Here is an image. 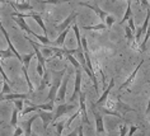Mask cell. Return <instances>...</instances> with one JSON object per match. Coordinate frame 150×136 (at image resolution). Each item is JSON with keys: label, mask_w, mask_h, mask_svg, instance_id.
Masks as SVG:
<instances>
[{"label": "cell", "mask_w": 150, "mask_h": 136, "mask_svg": "<svg viewBox=\"0 0 150 136\" xmlns=\"http://www.w3.org/2000/svg\"><path fill=\"white\" fill-rule=\"evenodd\" d=\"M107 1H117V0H107ZM126 1H130V3H140V0H126Z\"/></svg>", "instance_id": "obj_50"}, {"label": "cell", "mask_w": 150, "mask_h": 136, "mask_svg": "<svg viewBox=\"0 0 150 136\" xmlns=\"http://www.w3.org/2000/svg\"><path fill=\"white\" fill-rule=\"evenodd\" d=\"M78 131H79V136H84V134H83V123L79 125V127H78Z\"/></svg>", "instance_id": "obj_49"}, {"label": "cell", "mask_w": 150, "mask_h": 136, "mask_svg": "<svg viewBox=\"0 0 150 136\" xmlns=\"http://www.w3.org/2000/svg\"><path fill=\"white\" fill-rule=\"evenodd\" d=\"M81 69H83V67L76 69V71H75V85H74V92L69 99L70 102L76 101V98L79 97V94L81 93V90H80V88H81Z\"/></svg>", "instance_id": "obj_2"}, {"label": "cell", "mask_w": 150, "mask_h": 136, "mask_svg": "<svg viewBox=\"0 0 150 136\" xmlns=\"http://www.w3.org/2000/svg\"><path fill=\"white\" fill-rule=\"evenodd\" d=\"M67 67H64L61 71H59V73H55L56 78L54 83H52L51 88H50V92L47 94V99L48 102H55L56 98H57V89H60V85H61L62 83V79H64V75H65V71H66Z\"/></svg>", "instance_id": "obj_1"}, {"label": "cell", "mask_w": 150, "mask_h": 136, "mask_svg": "<svg viewBox=\"0 0 150 136\" xmlns=\"http://www.w3.org/2000/svg\"><path fill=\"white\" fill-rule=\"evenodd\" d=\"M28 94H19V93H8L1 94L0 93V102L1 101H16V99H25Z\"/></svg>", "instance_id": "obj_13"}, {"label": "cell", "mask_w": 150, "mask_h": 136, "mask_svg": "<svg viewBox=\"0 0 150 136\" xmlns=\"http://www.w3.org/2000/svg\"><path fill=\"white\" fill-rule=\"evenodd\" d=\"M27 67H24V66H22V71H23V74H24V78H25V80H27V84H28V88H29V94H33V92H35V88H33V84H32V81H31V79H29L28 76V73H27Z\"/></svg>", "instance_id": "obj_24"}, {"label": "cell", "mask_w": 150, "mask_h": 136, "mask_svg": "<svg viewBox=\"0 0 150 136\" xmlns=\"http://www.w3.org/2000/svg\"><path fill=\"white\" fill-rule=\"evenodd\" d=\"M127 25L131 28V31H132L134 33L136 32V27H135V22H134L132 18H130V19H129V24H127Z\"/></svg>", "instance_id": "obj_44"}, {"label": "cell", "mask_w": 150, "mask_h": 136, "mask_svg": "<svg viewBox=\"0 0 150 136\" xmlns=\"http://www.w3.org/2000/svg\"><path fill=\"white\" fill-rule=\"evenodd\" d=\"M0 3H8V0H0Z\"/></svg>", "instance_id": "obj_52"}, {"label": "cell", "mask_w": 150, "mask_h": 136, "mask_svg": "<svg viewBox=\"0 0 150 136\" xmlns=\"http://www.w3.org/2000/svg\"><path fill=\"white\" fill-rule=\"evenodd\" d=\"M8 4H10L13 8H16L18 10H32L33 9V6L31 4H28V3L21 4V3H13V1H10V0H8Z\"/></svg>", "instance_id": "obj_18"}, {"label": "cell", "mask_w": 150, "mask_h": 136, "mask_svg": "<svg viewBox=\"0 0 150 136\" xmlns=\"http://www.w3.org/2000/svg\"><path fill=\"white\" fill-rule=\"evenodd\" d=\"M13 56H16V55H14V52L12 50H9V48H6L4 51L0 50V57L1 59H10V57H13Z\"/></svg>", "instance_id": "obj_33"}, {"label": "cell", "mask_w": 150, "mask_h": 136, "mask_svg": "<svg viewBox=\"0 0 150 136\" xmlns=\"http://www.w3.org/2000/svg\"><path fill=\"white\" fill-rule=\"evenodd\" d=\"M0 74H1V76L4 78V81H6V83H10V79L8 78V75L5 74V71H4V69H3L1 64H0Z\"/></svg>", "instance_id": "obj_42"}, {"label": "cell", "mask_w": 150, "mask_h": 136, "mask_svg": "<svg viewBox=\"0 0 150 136\" xmlns=\"http://www.w3.org/2000/svg\"><path fill=\"white\" fill-rule=\"evenodd\" d=\"M13 19L17 22V24L19 25V28H21V29H23L24 32H27L28 35H31V36H32L33 33H35V32H33L31 28L28 27L27 22H25V18H21V17H13Z\"/></svg>", "instance_id": "obj_16"}, {"label": "cell", "mask_w": 150, "mask_h": 136, "mask_svg": "<svg viewBox=\"0 0 150 136\" xmlns=\"http://www.w3.org/2000/svg\"><path fill=\"white\" fill-rule=\"evenodd\" d=\"M71 28H73V31L75 33V37H76V42H78V48H80V50H83V46H81V36H80V31H79V27H78V23H73L71 25Z\"/></svg>", "instance_id": "obj_20"}, {"label": "cell", "mask_w": 150, "mask_h": 136, "mask_svg": "<svg viewBox=\"0 0 150 136\" xmlns=\"http://www.w3.org/2000/svg\"><path fill=\"white\" fill-rule=\"evenodd\" d=\"M32 136H38V135H36V134H32Z\"/></svg>", "instance_id": "obj_54"}, {"label": "cell", "mask_w": 150, "mask_h": 136, "mask_svg": "<svg viewBox=\"0 0 150 136\" xmlns=\"http://www.w3.org/2000/svg\"><path fill=\"white\" fill-rule=\"evenodd\" d=\"M149 38H150V28L148 29V31H146V33H145V38H144V41H142L141 45H140V51H141V52H144V51H145L146 43H148Z\"/></svg>", "instance_id": "obj_34"}, {"label": "cell", "mask_w": 150, "mask_h": 136, "mask_svg": "<svg viewBox=\"0 0 150 136\" xmlns=\"http://www.w3.org/2000/svg\"><path fill=\"white\" fill-rule=\"evenodd\" d=\"M32 36H33V37H36V38L38 40V41H40V42L42 43V45H45V46H48V45H51V41L47 38V36H40V35H37L36 32L33 33Z\"/></svg>", "instance_id": "obj_28"}, {"label": "cell", "mask_w": 150, "mask_h": 136, "mask_svg": "<svg viewBox=\"0 0 150 136\" xmlns=\"http://www.w3.org/2000/svg\"><path fill=\"white\" fill-rule=\"evenodd\" d=\"M137 130H139L137 126H135V125H131V126H130V131H129V136H132Z\"/></svg>", "instance_id": "obj_45"}, {"label": "cell", "mask_w": 150, "mask_h": 136, "mask_svg": "<svg viewBox=\"0 0 150 136\" xmlns=\"http://www.w3.org/2000/svg\"><path fill=\"white\" fill-rule=\"evenodd\" d=\"M67 83H69V74H67V75H64L62 83H61V85H60V89H59V93H57V98H56V99H57V102H64V101H65Z\"/></svg>", "instance_id": "obj_10"}, {"label": "cell", "mask_w": 150, "mask_h": 136, "mask_svg": "<svg viewBox=\"0 0 150 136\" xmlns=\"http://www.w3.org/2000/svg\"><path fill=\"white\" fill-rule=\"evenodd\" d=\"M38 116H40V118L42 120L43 130L47 131V126L52 122V121H54L55 113H52V112H50V111H38Z\"/></svg>", "instance_id": "obj_8"}, {"label": "cell", "mask_w": 150, "mask_h": 136, "mask_svg": "<svg viewBox=\"0 0 150 136\" xmlns=\"http://www.w3.org/2000/svg\"><path fill=\"white\" fill-rule=\"evenodd\" d=\"M80 113H81V112H80V109H78V112H75L74 115L71 116L69 120H67V122L65 123V128H69V127H70V125H71V122H73V121H74L75 118H76V117H79V115H80Z\"/></svg>", "instance_id": "obj_36"}, {"label": "cell", "mask_w": 150, "mask_h": 136, "mask_svg": "<svg viewBox=\"0 0 150 136\" xmlns=\"http://www.w3.org/2000/svg\"><path fill=\"white\" fill-rule=\"evenodd\" d=\"M115 22H116V18L113 16H107V18H106V25H107V28L110 29L112 25H113Z\"/></svg>", "instance_id": "obj_38"}, {"label": "cell", "mask_w": 150, "mask_h": 136, "mask_svg": "<svg viewBox=\"0 0 150 136\" xmlns=\"http://www.w3.org/2000/svg\"><path fill=\"white\" fill-rule=\"evenodd\" d=\"M13 102H14V104H16V108H18L21 112L23 111V104H24V101L23 99H16V101H13Z\"/></svg>", "instance_id": "obj_39"}, {"label": "cell", "mask_w": 150, "mask_h": 136, "mask_svg": "<svg viewBox=\"0 0 150 136\" xmlns=\"http://www.w3.org/2000/svg\"><path fill=\"white\" fill-rule=\"evenodd\" d=\"M146 115H150V99H149V103H148V107H146Z\"/></svg>", "instance_id": "obj_51"}, {"label": "cell", "mask_w": 150, "mask_h": 136, "mask_svg": "<svg viewBox=\"0 0 150 136\" xmlns=\"http://www.w3.org/2000/svg\"><path fill=\"white\" fill-rule=\"evenodd\" d=\"M33 106H36L38 109H45V111L52 112V111H54L55 102H47V103H45V104H33Z\"/></svg>", "instance_id": "obj_25"}, {"label": "cell", "mask_w": 150, "mask_h": 136, "mask_svg": "<svg viewBox=\"0 0 150 136\" xmlns=\"http://www.w3.org/2000/svg\"><path fill=\"white\" fill-rule=\"evenodd\" d=\"M116 111H117L118 113H121L122 117H123V115H126L127 112H134V113H136V115H137L136 109H134L132 107H130L129 104L123 103V102H121L120 99H118V102H117V107H116Z\"/></svg>", "instance_id": "obj_14"}, {"label": "cell", "mask_w": 150, "mask_h": 136, "mask_svg": "<svg viewBox=\"0 0 150 136\" xmlns=\"http://www.w3.org/2000/svg\"><path fill=\"white\" fill-rule=\"evenodd\" d=\"M142 64H144V60H141V61L139 62V65H137L136 67H135L134 71L131 73V75H130L129 78H127V80H126L125 83H123V84H122L121 86H120V90H123L125 88H127V86H130V85H131V83L134 81V79H135V76H136V74L139 73V69H140V67L142 66Z\"/></svg>", "instance_id": "obj_12"}, {"label": "cell", "mask_w": 150, "mask_h": 136, "mask_svg": "<svg viewBox=\"0 0 150 136\" xmlns=\"http://www.w3.org/2000/svg\"><path fill=\"white\" fill-rule=\"evenodd\" d=\"M79 106H80V112L83 115V122H88V113H87V107H85V93L81 92L79 94Z\"/></svg>", "instance_id": "obj_15"}, {"label": "cell", "mask_w": 150, "mask_h": 136, "mask_svg": "<svg viewBox=\"0 0 150 136\" xmlns=\"http://www.w3.org/2000/svg\"><path fill=\"white\" fill-rule=\"evenodd\" d=\"M48 84H50V74H48L47 70H46V71H45V74H43V76L41 78V83H40L38 90H40V92H41V90H43Z\"/></svg>", "instance_id": "obj_21"}, {"label": "cell", "mask_w": 150, "mask_h": 136, "mask_svg": "<svg viewBox=\"0 0 150 136\" xmlns=\"http://www.w3.org/2000/svg\"><path fill=\"white\" fill-rule=\"evenodd\" d=\"M149 1H150V0H149Z\"/></svg>", "instance_id": "obj_57"}, {"label": "cell", "mask_w": 150, "mask_h": 136, "mask_svg": "<svg viewBox=\"0 0 150 136\" xmlns=\"http://www.w3.org/2000/svg\"><path fill=\"white\" fill-rule=\"evenodd\" d=\"M108 136H116L115 134H111V135H108Z\"/></svg>", "instance_id": "obj_53"}, {"label": "cell", "mask_w": 150, "mask_h": 136, "mask_svg": "<svg viewBox=\"0 0 150 136\" xmlns=\"http://www.w3.org/2000/svg\"><path fill=\"white\" fill-rule=\"evenodd\" d=\"M93 116L96 118V130L97 135H103L104 134V125H103V116L99 111H97L93 107Z\"/></svg>", "instance_id": "obj_5"}, {"label": "cell", "mask_w": 150, "mask_h": 136, "mask_svg": "<svg viewBox=\"0 0 150 136\" xmlns=\"http://www.w3.org/2000/svg\"><path fill=\"white\" fill-rule=\"evenodd\" d=\"M37 117H40L38 113L35 115V116H32L27 122H24V134H25V136H32V125H33V122H35V120H37Z\"/></svg>", "instance_id": "obj_17"}, {"label": "cell", "mask_w": 150, "mask_h": 136, "mask_svg": "<svg viewBox=\"0 0 150 136\" xmlns=\"http://www.w3.org/2000/svg\"><path fill=\"white\" fill-rule=\"evenodd\" d=\"M18 1H19V0H17V3H18Z\"/></svg>", "instance_id": "obj_56"}, {"label": "cell", "mask_w": 150, "mask_h": 136, "mask_svg": "<svg viewBox=\"0 0 150 136\" xmlns=\"http://www.w3.org/2000/svg\"><path fill=\"white\" fill-rule=\"evenodd\" d=\"M66 136H79V131H78V127H76V128H75V130H74V131H71V132H70V134H67Z\"/></svg>", "instance_id": "obj_48"}, {"label": "cell", "mask_w": 150, "mask_h": 136, "mask_svg": "<svg viewBox=\"0 0 150 136\" xmlns=\"http://www.w3.org/2000/svg\"><path fill=\"white\" fill-rule=\"evenodd\" d=\"M65 121H60V122H54V126L56 128V134L57 135H61L62 136V131L65 128Z\"/></svg>", "instance_id": "obj_27"}, {"label": "cell", "mask_w": 150, "mask_h": 136, "mask_svg": "<svg viewBox=\"0 0 150 136\" xmlns=\"http://www.w3.org/2000/svg\"><path fill=\"white\" fill-rule=\"evenodd\" d=\"M76 17H78V13H76V12H73L69 17L66 18L65 21L62 22L61 24L56 25V29H57V32H59V33H61V32L65 31L66 28H69V27H70V24H71V23H74V21L76 19Z\"/></svg>", "instance_id": "obj_9"}, {"label": "cell", "mask_w": 150, "mask_h": 136, "mask_svg": "<svg viewBox=\"0 0 150 136\" xmlns=\"http://www.w3.org/2000/svg\"><path fill=\"white\" fill-rule=\"evenodd\" d=\"M71 0H42V4H51V5H60L64 3H70Z\"/></svg>", "instance_id": "obj_29"}, {"label": "cell", "mask_w": 150, "mask_h": 136, "mask_svg": "<svg viewBox=\"0 0 150 136\" xmlns=\"http://www.w3.org/2000/svg\"><path fill=\"white\" fill-rule=\"evenodd\" d=\"M74 108H76V106L75 104H67V103H62V104H60V106H57V109L55 111V116H54V121L55 120H57V118H60L61 116H64V115H66L67 112H70L71 109H74Z\"/></svg>", "instance_id": "obj_7"}, {"label": "cell", "mask_w": 150, "mask_h": 136, "mask_svg": "<svg viewBox=\"0 0 150 136\" xmlns=\"http://www.w3.org/2000/svg\"><path fill=\"white\" fill-rule=\"evenodd\" d=\"M1 94H8L10 93V86H9V83H6L4 81V85H3V89H1V92H0Z\"/></svg>", "instance_id": "obj_40"}, {"label": "cell", "mask_w": 150, "mask_h": 136, "mask_svg": "<svg viewBox=\"0 0 150 136\" xmlns=\"http://www.w3.org/2000/svg\"><path fill=\"white\" fill-rule=\"evenodd\" d=\"M79 4L81 6H85V8H89V9H92L93 12H94L97 14V17L100 19V22L102 23H104L106 22V18H107V13L104 12V10H102L99 8V6H97V5H93V4H89V3H83V1H80Z\"/></svg>", "instance_id": "obj_4"}, {"label": "cell", "mask_w": 150, "mask_h": 136, "mask_svg": "<svg viewBox=\"0 0 150 136\" xmlns=\"http://www.w3.org/2000/svg\"><path fill=\"white\" fill-rule=\"evenodd\" d=\"M99 111L102 112V113H104V115H111V116H116V117H118V118H122V120H123V117L121 116V113H118L117 111H112V109H108V108H104V107L99 108Z\"/></svg>", "instance_id": "obj_26"}, {"label": "cell", "mask_w": 150, "mask_h": 136, "mask_svg": "<svg viewBox=\"0 0 150 136\" xmlns=\"http://www.w3.org/2000/svg\"><path fill=\"white\" fill-rule=\"evenodd\" d=\"M36 69H37V74H38V76L42 78L43 76V74H45V71H46L47 69H45L42 64H40L38 61H37V65H36Z\"/></svg>", "instance_id": "obj_37"}, {"label": "cell", "mask_w": 150, "mask_h": 136, "mask_svg": "<svg viewBox=\"0 0 150 136\" xmlns=\"http://www.w3.org/2000/svg\"><path fill=\"white\" fill-rule=\"evenodd\" d=\"M0 31L3 32V35H4V37H5V40H6V43H8V47H9V50H12V51L14 52V55L17 56L18 61H19V62L22 64V62H23V56H21V55H19V52L17 51V48L14 47V45L12 43V41H10V37H9V35H8V32H6V31H5V28L3 27L1 22H0Z\"/></svg>", "instance_id": "obj_6"}, {"label": "cell", "mask_w": 150, "mask_h": 136, "mask_svg": "<svg viewBox=\"0 0 150 136\" xmlns=\"http://www.w3.org/2000/svg\"><path fill=\"white\" fill-rule=\"evenodd\" d=\"M125 36H126V38L129 40V42H130V41H132V40H135L134 32L131 31V28L129 27V25H126V27H125Z\"/></svg>", "instance_id": "obj_35"}, {"label": "cell", "mask_w": 150, "mask_h": 136, "mask_svg": "<svg viewBox=\"0 0 150 136\" xmlns=\"http://www.w3.org/2000/svg\"><path fill=\"white\" fill-rule=\"evenodd\" d=\"M127 131H129V127H127V125H123L120 128V135L118 136H126L127 135Z\"/></svg>", "instance_id": "obj_41"}, {"label": "cell", "mask_w": 150, "mask_h": 136, "mask_svg": "<svg viewBox=\"0 0 150 136\" xmlns=\"http://www.w3.org/2000/svg\"><path fill=\"white\" fill-rule=\"evenodd\" d=\"M113 86H115V79L112 78L111 80H110V84H108V88H106V89H104L103 94H102V96H100V98H99V99H98V101H97L96 103H94V106H100V104H103L104 102L107 101V98H108V94L111 93V90H112V88H113Z\"/></svg>", "instance_id": "obj_11"}, {"label": "cell", "mask_w": 150, "mask_h": 136, "mask_svg": "<svg viewBox=\"0 0 150 136\" xmlns=\"http://www.w3.org/2000/svg\"><path fill=\"white\" fill-rule=\"evenodd\" d=\"M131 17H132V9H131V3H130V1H127L126 13H125V16H123V18L121 19V22H120V24H123V23H125V22L129 21Z\"/></svg>", "instance_id": "obj_23"}, {"label": "cell", "mask_w": 150, "mask_h": 136, "mask_svg": "<svg viewBox=\"0 0 150 136\" xmlns=\"http://www.w3.org/2000/svg\"><path fill=\"white\" fill-rule=\"evenodd\" d=\"M71 27H69V28H66L64 32H61V33H59V36H57V38H56V41L54 42V45H57V46H60L61 47L62 45H64V42H65V38H66V36H67V33H69V29H70Z\"/></svg>", "instance_id": "obj_19"}, {"label": "cell", "mask_w": 150, "mask_h": 136, "mask_svg": "<svg viewBox=\"0 0 150 136\" xmlns=\"http://www.w3.org/2000/svg\"><path fill=\"white\" fill-rule=\"evenodd\" d=\"M83 29L85 31H102V29H107L106 23H99L96 25H84Z\"/></svg>", "instance_id": "obj_22"}, {"label": "cell", "mask_w": 150, "mask_h": 136, "mask_svg": "<svg viewBox=\"0 0 150 136\" xmlns=\"http://www.w3.org/2000/svg\"><path fill=\"white\" fill-rule=\"evenodd\" d=\"M149 122H150V115H149Z\"/></svg>", "instance_id": "obj_55"}, {"label": "cell", "mask_w": 150, "mask_h": 136, "mask_svg": "<svg viewBox=\"0 0 150 136\" xmlns=\"http://www.w3.org/2000/svg\"><path fill=\"white\" fill-rule=\"evenodd\" d=\"M149 21H150V8H148V10H146V17H145L144 23H142L141 27H139V29L136 31V35H135V42H136V43H139V41H140L141 36L144 35V33H146V31H148Z\"/></svg>", "instance_id": "obj_3"}, {"label": "cell", "mask_w": 150, "mask_h": 136, "mask_svg": "<svg viewBox=\"0 0 150 136\" xmlns=\"http://www.w3.org/2000/svg\"><path fill=\"white\" fill-rule=\"evenodd\" d=\"M149 3H150L149 0H140V5H141V6H144V8H146V9L150 8Z\"/></svg>", "instance_id": "obj_47"}, {"label": "cell", "mask_w": 150, "mask_h": 136, "mask_svg": "<svg viewBox=\"0 0 150 136\" xmlns=\"http://www.w3.org/2000/svg\"><path fill=\"white\" fill-rule=\"evenodd\" d=\"M35 56H36V54H28V55L23 56V62H22V66H24V67H27V69H28L29 62H31V60L35 57Z\"/></svg>", "instance_id": "obj_31"}, {"label": "cell", "mask_w": 150, "mask_h": 136, "mask_svg": "<svg viewBox=\"0 0 150 136\" xmlns=\"http://www.w3.org/2000/svg\"><path fill=\"white\" fill-rule=\"evenodd\" d=\"M21 111L18 108H14L13 109V113H12V120H10V125L13 127H17V121H18V113Z\"/></svg>", "instance_id": "obj_30"}, {"label": "cell", "mask_w": 150, "mask_h": 136, "mask_svg": "<svg viewBox=\"0 0 150 136\" xmlns=\"http://www.w3.org/2000/svg\"><path fill=\"white\" fill-rule=\"evenodd\" d=\"M81 46H83V51H89L88 50V42H87V38L85 37H81Z\"/></svg>", "instance_id": "obj_43"}, {"label": "cell", "mask_w": 150, "mask_h": 136, "mask_svg": "<svg viewBox=\"0 0 150 136\" xmlns=\"http://www.w3.org/2000/svg\"><path fill=\"white\" fill-rule=\"evenodd\" d=\"M66 59L71 62V65H73L75 69H80V67H81V64H80V62H78V60L75 59L73 55H66Z\"/></svg>", "instance_id": "obj_32"}, {"label": "cell", "mask_w": 150, "mask_h": 136, "mask_svg": "<svg viewBox=\"0 0 150 136\" xmlns=\"http://www.w3.org/2000/svg\"><path fill=\"white\" fill-rule=\"evenodd\" d=\"M23 132H24L23 128H21V127H16V131H14L13 136H21L22 134H23Z\"/></svg>", "instance_id": "obj_46"}]
</instances>
